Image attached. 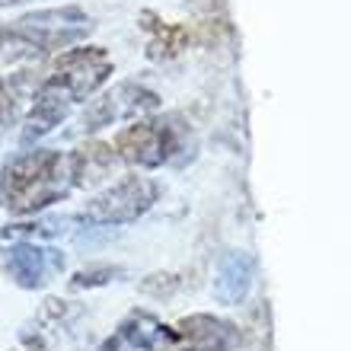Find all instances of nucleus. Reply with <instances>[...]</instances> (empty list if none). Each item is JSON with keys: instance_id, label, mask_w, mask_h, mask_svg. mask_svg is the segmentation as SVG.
<instances>
[{"instance_id": "obj_5", "label": "nucleus", "mask_w": 351, "mask_h": 351, "mask_svg": "<svg viewBox=\"0 0 351 351\" xmlns=\"http://www.w3.org/2000/svg\"><path fill=\"white\" fill-rule=\"evenodd\" d=\"M13 26L26 38H32L42 55L51 51H64V48L84 42L93 32V23L86 16V10L67 3V7H48V10H32L26 16H19Z\"/></svg>"}, {"instance_id": "obj_12", "label": "nucleus", "mask_w": 351, "mask_h": 351, "mask_svg": "<svg viewBox=\"0 0 351 351\" xmlns=\"http://www.w3.org/2000/svg\"><path fill=\"white\" fill-rule=\"evenodd\" d=\"M252 275H256V262H252L250 252L243 250H227L217 259V268H214V300L227 306H237L246 300L252 287Z\"/></svg>"}, {"instance_id": "obj_15", "label": "nucleus", "mask_w": 351, "mask_h": 351, "mask_svg": "<svg viewBox=\"0 0 351 351\" xmlns=\"http://www.w3.org/2000/svg\"><path fill=\"white\" fill-rule=\"evenodd\" d=\"M80 217H71V214H45V217H32V221H19V223H7L0 237L10 243L16 240H29V243H38V240H58L71 230V223H77Z\"/></svg>"}, {"instance_id": "obj_10", "label": "nucleus", "mask_w": 351, "mask_h": 351, "mask_svg": "<svg viewBox=\"0 0 351 351\" xmlns=\"http://www.w3.org/2000/svg\"><path fill=\"white\" fill-rule=\"evenodd\" d=\"M176 342L169 351H237L240 348V329L230 319L214 313L182 316L173 326Z\"/></svg>"}, {"instance_id": "obj_11", "label": "nucleus", "mask_w": 351, "mask_h": 351, "mask_svg": "<svg viewBox=\"0 0 351 351\" xmlns=\"http://www.w3.org/2000/svg\"><path fill=\"white\" fill-rule=\"evenodd\" d=\"M119 167V157L112 144L106 141H84L67 154V176H71V189H96L106 179H112Z\"/></svg>"}, {"instance_id": "obj_13", "label": "nucleus", "mask_w": 351, "mask_h": 351, "mask_svg": "<svg viewBox=\"0 0 351 351\" xmlns=\"http://www.w3.org/2000/svg\"><path fill=\"white\" fill-rule=\"evenodd\" d=\"M36 84H32V71H19V74L0 77V141L7 138V131L13 128V125L23 121V102L32 96Z\"/></svg>"}, {"instance_id": "obj_7", "label": "nucleus", "mask_w": 351, "mask_h": 351, "mask_svg": "<svg viewBox=\"0 0 351 351\" xmlns=\"http://www.w3.org/2000/svg\"><path fill=\"white\" fill-rule=\"evenodd\" d=\"M0 262H3V271L10 275V281L23 287V291H42L48 281H55L67 268V259L61 250L29 240H16L3 246Z\"/></svg>"}, {"instance_id": "obj_17", "label": "nucleus", "mask_w": 351, "mask_h": 351, "mask_svg": "<svg viewBox=\"0 0 351 351\" xmlns=\"http://www.w3.org/2000/svg\"><path fill=\"white\" fill-rule=\"evenodd\" d=\"M125 275L121 265H112V262H96V265H84L80 271H74V278L67 281L71 291H93V287H106L112 285L115 278Z\"/></svg>"}, {"instance_id": "obj_16", "label": "nucleus", "mask_w": 351, "mask_h": 351, "mask_svg": "<svg viewBox=\"0 0 351 351\" xmlns=\"http://www.w3.org/2000/svg\"><path fill=\"white\" fill-rule=\"evenodd\" d=\"M42 48L26 38L19 32L16 26H0V67H10V64H23V61H38Z\"/></svg>"}, {"instance_id": "obj_8", "label": "nucleus", "mask_w": 351, "mask_h": 351, "mask_svg": "<svg viewBox=\"0 0 351 351\" xmlns=\"http://www.w3.org/2000/svg\"><path fill=\"white\" fill-rule=\"evenodd\" d=\"M176 332L173 326H167L157 313L150 310H131L109 339H102L96 351H157V348H173Z\"/></svg>"}, {"instance_id": "obj_6", "label": "nucleus", "mask_w": 351, "mask_h": 351, "mask_svg": "<svg viewBox=\"0 0 351 351\" xmlns=\"http://www.w3.org/2000/svg\"><path fill=\"white\" fill-rule=\"evenodd\" d=\"M157 109H160L157 93L125 80V84L112 86L109 93L96 96L86 106L84 115H80V131L84 134H96V131L109 128V125H115L121 119H144V115H150V112H157Z\"/></svg>"}, {"instance_id": "obj_9", "label": "nucleus", "mask_w": 351, "mask_h": 351, "mask_svg": "<svg viewBox=\"0 0 351 351\" xmlns=\"http://www.w3.org/2000/svg\"><path fill=\"white\" fill-rule=\"evenodd\" d=\"M29 99H32V106H29V112L23 115V131H19V144H23V147L38 144L45 134H51L61 121H67L71 109L77 106L61 86H55L51 80H45V77L36 84V90H32Z\"/></svg>"}, {"instance_id": "obj_18", "label": "nucleus", "mask_w": 351, "mask_h": 351, "mask_svg": "<svg viewBox=\"0 0 351 351\" xmlns=\"http://www.w3.org/2000/svg\"><path fill=\"white\" fill-rule=\"evenodd\" d=\"M179 287H182V278H176L173 271H154V275L141 278L138 291L144 297H154V300H169Z\"/></svg>"}, {"instance_id": "obj_2", "label": "nucleus", "mask_w": 351, "mask_h": 351, "mask_svg": "<svg viewBox=\"0 0 351 351\" xmlns=\"http://www.w3.org/2000/svg\"><path fill=\"white\" fill-rule=\"evenodd\" d=\"M115 157L138 169L182 167L195 157V138L182 115H157L138 119L115 134Z\"/></svg>"}, {"instance_id": "obj_19", "label": "nucleus", "mask_w": 351, "mask_h": 351, "mask_svg": "<svg viewBox=\"0 0 351 351\" xmlns=\"http://www.w3.org/2000/svg\"><path fill=\"white\" fill-rule=\"evenodd\" d=\"M16 3H26V0H0V10H7V7H16Z\"/></svg>"}, {"instance_id": "obj_3", "label": "nucleus", "mask_w": 351, "mask_h": 351, "mask_svg": "<svg viewBox=\"0 0 351 351\" xmlns=\"http://www.w3.org/2000/svg\"><path fill=\"white\" fill-rule=\"evenodd\" d=\"M160 198V185L147 176H121L119 182H112L106 192H99L96 198H90L84 208L86 223H96V227H125V223H134L138 217L157 204Z\"/></svg>"}, {"instance_id": "obj_4", "label": "nucleus", "mask_w": 351, "mask_h": 351, "mask_svg": "<svg viewBox=\"0 0 351 351\" xmlns=\"http://www.w3.org/2000/svg\"><path fill=\"white\" fill-rule=\"evenodd\" d=\"M112 74H115V61L109 51L99 45H86L58 51L55 61L48 64L45 80L61 86L74 102H84L109 84Z\"/></svg>"}, {"instance_id": "obj_1", "label": "nucleus", "mask_w": 351, "mask_h": 351, "mask_svg": "<svg viewBox=\"0 0 351 351\" xmlns=\"http://www.w3.org/2000/svg\"><path fill=\"white\" fill-rule=\"evenodd\" d=\"M71 176H67V154L55 147L19 150L10 157L0 173V204L10 214H42L55 202L67 198Z\"/></svg>"}, {"instance_id": "obj_14", "label": "nucleus", "mask_w": 351, "mask_h": 351, "mask_svg": "<svg viewBox=\"0 0 351 351\" xmlns=\"http://www.w3.org/2000/svg\"><path fill=\"white\" fill-rule=\"evenodd\" d=\"M141 26L147 29V32H154L147 42V58L150 61H169V58L182 55L185 48H189V26H167V23H160L157 13L154 10H144L141 13Z\"/></svg>"}]
</instances>
